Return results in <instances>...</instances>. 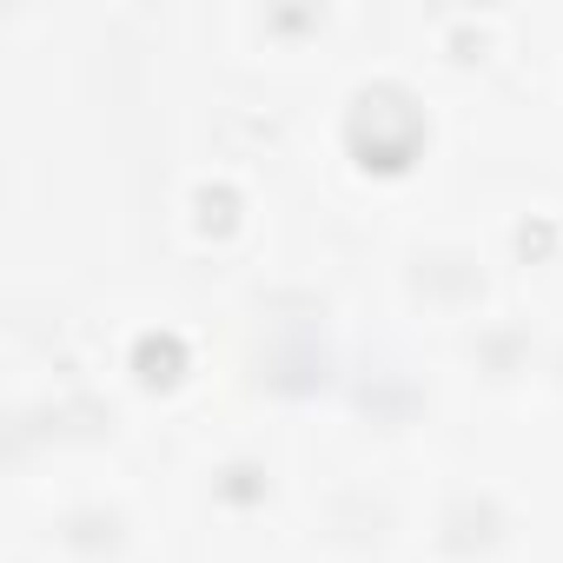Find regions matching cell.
Segmentation results:
<instances>
[{"instance_id": "7c38bea8", "label": "cell", "mask_w": 563, "mask_h": 563, "mask_svg": "<svg viewBox=\"0 0 563 563\" xmlns=\"http://www.w3.org/2000/svg\"><path fill=\"white\" fill-rule=\"evenodd\" d=\"M471 212L504 265L510 299L550 306L563 292V173H543V166L477 173Z\"/></svg>"}, {"instance_id": "4fadbf2b", "label": "cell", "mask_w": 563, "mask_h": 563, "mask_svg": "<svg viewBox=\"0 0 563 563\" xmlns=\"http://www.w3.org/2000/svg\"><path fill=\"white\" fill-rule=\"evenodd\" d=\"M504 166L563 173V8H530L523 67L510 93L477 107V173Z\"/></svg>"}, {"instance_id": "6da1fadb", "label": "cell", "mask_w": 563, "mask_h": 563, "mask_svg": "<svg viewBox=\"0 0 563 563\" xmlns=\"http://www.w3.org/2000/svg\"><path fill=\"white\" fill-rule=\"evenodd\" d=\"M292 173L312 225L339 245H365L477 186V107L438 87L385 27L292 107Z\"/></svg>"}, {"instance_id": "2e32d148", "label": "cell", "mask_w": 563, "mask_h": 563, "mask_svg": "<svg viewBox=\"0 0 563 563\" xmlns=\"http://www.w3.org/2000/svg\"><path fill=\"white\" fill-rule=\"evenodd\" d=\"M0 563H54V556H41L27 537H14V530H0Z\"/></svg>"}, {"instance_id": "8fae6325", "label": "cell", "mask_w": 563, "mask_h": 563, "mask_svg": "<svg viewBox=\"0 0 563 563\" xmlns=\"http://www.w3.org/2000/svg\"><path fill=\"white\" fill-rule=\"evenodd\" d=\"M385 27L438 87L464 107H490L523 67L530 8H391Z\"/></svg>"}, {"instance_id": "e0dca14e", "label": "cell", "mask_w": 563, "mask_h": 563, "mask_svg": "<svg viewBox=\"0 0 563 563\" xmlns=\"http://www.w3.org/2000/svg\"><path fill=\"white\" fill-rule=\"evenodd\" d=\"M530 563H563V523H556V537H550V543H543V550H537Z\"/></svg>"}, {"instance_id": "9c48e42d", "label": "cell", "mask_w": 563, "mask_h": 563, "mask_svg": "<svg viewBox=\"0 0 563 563\" xmlns=\"http://www.w3.org/2000/svg\"><path fill=\"white\" fill-rule=\"evenodd\" d=\"M451 438H464V411H457L444 352L372 312L365 339H358V358H352V378H345V398H339L319 444L424 464Z\"/></svg>"}, {"instance_id": "ba28073f", "label": "cell", "mask_w": 563, "mask_h": 563, "mask_svg": "<svg viewBox=\"0 0 563 563\" xmlns=\"http://www.w3.org/2000/svg\"><path fill=\"white\" fill-rule=\"evenodd\" d=\"M54 563H192V543L159 484V457L126 451L74 464L8 497V523Z\"/></svg>"}, {"instance_id": "8992f818", "label": "cell", "mask_w": 563, "mask_h": 563, "mask_svg": "<svg viewBox=\"0 0 563 563\" xmlns=\"http://www.w3.org/2000/svg\"><path fill=\"white\" fill-rule=\"evenodd\" d=\"M312 471V438L272 431L258 418H206L159 451V484L192 550H239L292 537L299 490Z\"/></svg>"}, {"instance_id": "277c9868", "label": "cell", "mask_w": 563, "mask_h": 563, "mask_svg": "<svg viewBox=\"0 0 563 563\" xmlns=\"http://www.w3.org/2000/svg\"><path fill=\"white\" fill-rule=\"evenodd\" d=\"M563 523L530 431H464L418 464L405 563H530Z\"/></svg>"}, {"instance_id": "5bb4252c", "label": "cell", "mask_w": 563, "mask_h": 563, "mask_svg": "<svg viewBox=\"0 0 563 563\" xmlns=\"http://www.w3.org/2000/svg\"><path fill=\"white\" fill-rule=\"evenodd\" d=\"M464 431H523L537 405V306H504L490 325L444 345Z\"/></svg>"}, {"instance_id": "7a4b0ae2", "label": "cell", "mask_w": 563, "mask_h": 563, "mask_svg": "<svg viewBox=\"0 0 563 563\" xmlns=\"http://www.w3.org/2000/svg\"><path fill=\"white\" fill-rule=\"evenodd\" d=\"M212 299L225 332V411L319 444L372 319L352 245L319 232L292 258L239 278L232 292Z\"/></svg>"}, {"instance_id": "52a82bcc", "label": "cell", "mask_w": 563, "mask_h": 563, "mask_svg": "<svg viewBox=\"0 0 563 563\" xmlns=\"http://www.w3.org/2000/svg\"><path fill=\"white\" fill-rule=\"evenodd\" d=\"M378 34H385V8H345V0H225V8H186L192 74L252 87L286 107L319 93Z\"/></svg>"}, {"instance_id": "3957f363", "label": "cell", "mask_w": 563, "mask_h": 563, "mask_svg": "<svg viewBox=\"0 0 563 563\" xmlns=\"http://www.w3.org/2000/svg\"><path fill=\"white\" fill-rule=\"evenodd\" d=\"M80 352L133 438L159 457L225 411L219 299L179 278H120L80 299Z\"/></svg>"}, {"instance_id": "9a60e30c", "label": "cell", "mask_w": 563, "mask_h": 563, "mask_svg": "<svg viewBox=\"0 0 563 563\" xmlns=\"http://www.w3.org/2000/svg\"><path fill=\"white\" fill-rule=\"evenodd\" d=\"M192 563H319L299 537H272V543H239V550H192Z\"/></svg>"}, {"instance_id": "5b68a950", "label": "cell", "mask_w": 563, "mask_h": 563, "mask_svg": "<svg viewBox=\"0 0 563 563\" xmlns=\"http://www.w3.org/2000/svg\"><path fill=\"white\" fill-rule=\"evenodd\" d=\"M352 265H358L365 306L385 325H398L438 352L457 345L464 332L490 325L504 306H517L504 286V265L471 212V192L372 232L365 245H352Z\"/></svg>"}, {"instance_id": "30bf717a", "label": "cell", "mask_w": 563, "mask_h": 563, "mask_svg": "<svg viewBox=\"0 0 563 563\" xmlns=\"http://www.w3.org/2000/svg\"><path fill=\"white\" fill-rule=\"evenodd\" d=\"M411 484H418V464L345 451V444H312L292 537L319 563H405Z\"/></svg>"}]
</instances>
